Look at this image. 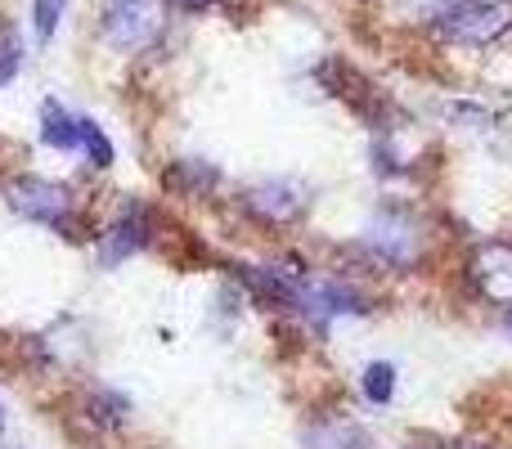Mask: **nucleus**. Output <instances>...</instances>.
Listing matches in <instances>:
<instances>
[{"label":"nucleus","mask_w":512,"mask_h":449,"mask_svg":"<svg viewBox=\"0 0 512 449\" xmlns=\"http://www.w3.org/2000/svg\"><path fill=\"white\" fill-rule=\"evenodd\" d=\"M18 68H23V36L14 23H0V90L18 77Z\"/></svg>","instance_id":"10"},{"label":"nucleus","mask_w":512,"mask_h":449,"mask_svg":"<svg viewBox=\"0 0 512 449\" xmlns=\"http://www.w3.org/2000/svg\"><path fill=\"white\" fill-rule=\"evenodd\" d=\"M454 449H486V445H472V441H468V445H454Z\"/></svg>","instance_id":"16"},{"label":"nucleus","mask_w":512,"mask_h":449,"mask_svg":"<svg viewBox=\"0 0 512 449\" xmlns=\"http://www.w3.org/2000/svg\"><path fill=\"white\" fill-rule=\"evenodd\" d=\"M5 198L18 216L50 229H72V216H77V203H72L68 185H54V180L41 176H18L5 185Z\"/></svg>","instance_id":"3"},{"label":"nucleus","mask_w":512,"mask_h":449,"mask_svg":"<svg viewBox=\"0 0 512 449\" xmlns=\"http://www.w3.org/2000/svg\"><path fill=\"white\" fill-rule=\"evenodd\" d=\"M167 27V0H104V41L117 54H135L149 50Z\"/></svg>","instance_id":"1"},{"label":"nucleus","mask_w":512,"mask_h":449,"mask_svg":"<svg viewBox=\"0 0 512 449\" xmlns=\"http://www.w3.org/2000/svg\"><path fill=\"white\" fill-rule=\"evenodd\" d=\"M306 449H369V436L355 423H319L310 427Z\"/></svg>","instance_id":"9"},{"label":"nucleus","mask_w":512,"mask_h":449,"mask_svg":"<svg viewBox=\"0 0 512 449\" xmlns=\"http://www.w3.org/2000/svg\"><path fill=\"white\" fill-rule=\"evenodd\" d=\"M504 328H508V337H512V315H508V319H504Z\"/></svg>","instance_id":"18"},{"label":"nucleus","mask_w":512,"mask_h":449,"mask_svg":"<svg viewBox=\"0 0 512 449\" xmlns=\"http://www.w3.org/2000/svg\"><path fill=\"white\" fill-rule=\"evenodd\" d=\"M243 207L261 216L265 225H288L306 212V189L297 180H265V185H252L243 194Z\"/></svg>","instance_id":"5"},{"label":"nucleus","mask_w":512,"mask_h":449,"mask_svg":"<svg viewBox=\"0 0 512 449\" xmlns=\"http://www.w3.org/2000/svg\"><path fill=\"white\" fill-rule=\"evenodd\" d=\"M0 432H5V405H0Z\"/></svg>","instance_id":"17"},{"label":"nucleus","mask_w":512,"mask_h":449,"mask_svg":"<svg viewBox=\"0 0 512 449\" xmlns=\"http://www.w3.org/2000/svg\"><path fill=\"white\" fill-rule=\"evenodd\" d=\"M468 274L477 292L495 306H512V243H486L472 252Z\"/></svg>","instance_id":"4"},{"label":"nucleus","mask_w":512,"mask_h":449,"mask_svg":"<svg viewBox=\"0 0 512 449\" xmlns=\"http://www.w3.org/2000/svg\"><path fill=\"white\" fill-rule=\"evenodd\" d=\"M369 243L378 247V256H387V261L409 265V261H414V252H418V225H414V216L382 212L378 221H373V229H369Z\"/></svg>","instance_id":"7"},{"label":"nucleus","mask_w":512,"mask_h":449,"mask_svg":"<svg viewBox=\"0 0 512 449\" xmlns=\"http://www.w3.org/2000/svg\"><path fill=\"white\" fill-rule=\"evenodd\" d=\"M144 243H149V212H144L140 203H126L122 216H117V221L104 229V238H99V261L117 265L131 252H140Z\"/></svg>","instance_id":"6"},{"label":"nucleus","mask_w":512,"mask_h":449,"mask_svg":"<svg viewBox=\"0 0 512 449\" xmlns=\"http://www.w3.org/2000/svg\"><path fill=\"white\" fill-rule=\"evenodd\" d=\"M436 32L450 45H495L512 32V0H454Z\"/></svg>","instance_id":"2"},{"label":"nucleus","mask_w":512,"mask_h":449,"mask_svg":"<svg viewBox=\"0 0 512 449\" xmlns=\"http://www.w3.org/2000/svg\"><path fill=\"white\" fill-rule=\"evenodd\" d=\"M68 9V0H32V27H36V41L50 45V36L59 32V18Z\"/></svg>","instance_id":"12"},{"label":"nucleus","mask_w":512,"mask_h":449,"mask_svg":"<svg viewBox=\"0 0 512 449\" xmlns=\"http://www.w3.org/2000/svg\"><path fill=\"white\" fill-rule=\"evenodd\" d=\"M81 149H86V158L95 162V167H113V140H108L104 131H99L90 117H81Z\"/></svg>","instance_id":"11"},{"label":"nucleus","mask_w":512,"mask_h":449,"mask_svg":"<svg viewBox=\"0 0 512 449\" xmlns=\"http://www.w3.org/2000/svg\"><path fill=\"white\" fill-rule=\"evenodd\" d=\"M414 449H418V445H414Z\"/></svg>","instance_id":"19"},{"label":"nucleus","mask_w":512,"mask_h":449,"mask_svg":"<svg viewBox=\"0 0 512 449\" xmlns=\"http://www.w3.org/2000/svg\"><path fill=\"white\" fill-rule=\"evenodd\" d=\"M364 396H369L373 405H387V400L396 396V369H391V364H369V369H364Z\"/></svg>","instance_id":"13"},{"label":"nucleus","mask_w":512,"mask_h":449,"mask_svg":"<svg viewBox=\"0 0 512 449\" xmlns=\"http://www.w3.org/2000/svg\"><path fill=\"white\" fill-rule=\"evenodd\" d=\"M41 140L59 153L81 149V117H72L59 99H45L41 104Z\"/></svg>","instance_id":"8"},{"label":"nucleus","mask_w":512,"mask_h":449,"mask_svg":"<svg viewBox=\"0 0 512 449\" xmlns=\"http://www.w3.org/2000/svg\"><path fill=\"white\" fill-rule=\"evenodd\" d=\"M171 185H180L185 194H203V189L216 185V171L203 167V162H176V171H171Z\"/></svg>","instance_id":"14"},{"label":"nucleus","mask_w":512,"mask_h":449,"mask_svg":"<svg viewBox=\"0 0 512 449\" xmlns=\"http://www.w3.org/2000/svg\"><path fill=\"white\" fill-rule=\"evenodd\" d=\"M176 5L185 9V14H207V9H216L221 0H176Z\"/></svg>","instance_id":"15"}]
</instances>
